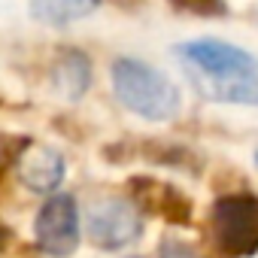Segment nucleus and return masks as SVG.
Masks as SVG:
<instances>
[{
	"label": "nucleus",
	"instance_id": "f257e3e1",
	"mask_svg": "<svg viewBox=\"0 0 258 258\" xmlns=\"http://www.w3.org/2000/svg\"><path fill=\"white\" fill-rule=\"evenodd\" d=\"M112 91L124 109H131L146 121H167L182 106L176 82L158 67L131 55L112 61Z\"/></svg>",
	"mask_w": 258,
	"mask_h": 258
},
{
	"label": "nucleus",
	"instance_id": "f03ea898",
	"mask_svg": "<svg viewBox=\"0 0 258 258\" xmlns=\"http://www.w3.org/2000/svg\"><path fill=\"white\" fill-rule=\"evenodd\" d=\"M85 228L97 249L115 252L143 237V213L131 198H97L88 204Z\"/></svg>",
	"mask_w": 258,
	"mask_h": 258
},
{
	"label": "nucleus",
	"instance_id": "7ed1b4c3",
	"mask_svg": "<svg viewBox=\"0 0 258 258\" xmlns=\"http://www.w3.org/2000/svg\"><path fill=\"white\" fill-rule=\"evenodd\" d=\"M37 246L52 255V258H67L76 252L79 237H82V222H79V204L73 195L52 191L34 222Z\"/></svg>",
	"mask_w": 258,
	"mask_h": 258
},
{
	"label": "nucleus",
	"instance_id": "20e7f679",
	"mask_svg": "<svg viewBox=\"0 0 258 258\" xmlns=\"http://www.w3.org/2000/svg\"><path fill=\"white\" fill-rule=\"evenodd\" d=\"M216 240L228 255L258 252V198L255 195H225L213 207Z\"/></svg>",
	"mask_w": 258,
	"mask_h": 258
},
{
	"label": "nucleus",
	"instance_id": "39448f33",
	"mask_svg": "<svg viewBox=\"0 0 258 258\" xmlns=\"http://www.w3.org/2000/svg\"><path fill=\"white\" fill-rule=\"evenodd\" d=\"M179 58L201 73V79H231V76H258V58L234 43L204 37L179 46Z\"/></svg>",
	"mask_w": 258,
	"mask_h": 258
},
{
	"label": "nucleus",
	"instance_id": "423d86ee",
	"mask_svg": "<svg viewBox=\"0 0 258 258\" xmlns=\"http://www.w3.org/2000/svg\"><path fill=\"white\" fill-rule=\"evenodd\" d=\"M16 173H19V182L37 195H52L58 191V185L64 182V173H67V164L61 158L58 149L52 146H22L19 155H16Z\"/></svg>",
	"mask_w": 258,
	"mask_h": 258
},
{
	"label": "nucleus",
	"instance_id": "0eeeda50",
	"mask_svg": "<svg viewBox=\"0 0 258 258\" xmlns=\"http://www.w3.org/2000/svg\"><path fill=\"white\" fill-rule=\"evenodd\" d=\"M91 85V61L79 49H64L52 61V88L64 100H79Z\"/></svg>",
	"mask_w": 258,
	"mask_h": 258
},
{
	"label": "nucleus",
	"instance_id": "6e6552de",
	"mask_svg": "<svg viewBox=\"0 0 258 258\" xmlns=\"http://www.w3.org/2000/svg\"><path fill=\"white\" fill-rule=\"evenodd\" d=\"M103 0H31V16L43 25L64 28L79 19H88L94 10H100Z\"/></svg>",
	"mask_w": 258,
	"mask_h": 258
},
{
	"label": "nucleus",
	"instance_id": "1a4fd4ad",
	"mask_svg": "<svg viewBox=\"0 0 258 258\" xmlns=\"http://www.w3.org/2000/svg\"><path fill=\"white\" fill-rule=\"evenodd\" d=\"M198 88L216 103H246L258 106V76H231V79H201Z\"/></svg>",
	"mask_w": 258,
	"mask_h": 258
},
{
	"label": "nucleus",
	"instance_id": "9d476101",
	"mask_svg": "<svg viewBox=\"0 0 258 258\" xmlns=\"http://www.w3.org/2000/svg\"><path fill=\"white\" fill-rule=\"evenodd\" d=\"M170 4L179 7V10L198 13V16H219V13H225V0H170Z\"/></svg>",
	"mask_w": 258,
	"mask_h": 258
},
{
	"label": "nucleus",
	"instance_id": "9b49d317",
	"mask_svg": "<svg viewBox=\"0 0 258 258\" xmlns=\"http://www.w3.org/2000/svg\"><path fill=\"white\" fill-rule=\"evenodd\" d=\"M161 258H201L188 243H179V240H164L161 246Z\"/></svg>",
	"mask_w": 258,
	"mask_h": 258
},
{
	"label": "nucleus",
	"instance_id": "f8f14e48",
	"mask_svg": "<svg viewBox=\"0 0 258 258\" xmlns=\"http://www.w3.org/2000/svg\"><path fill=\"white\" fill-rule=\"evenodd\" d=\"M4 240H7V234H4V231H0V246H4Z\"/></svg>",
	"mask_w": 258,
	"mask_h": 258
},
{
	"label": "nucleus",
	"instance_id": "ddd939ff",
	"mask_svg": "<svg viewBox=\"0 0 258 258\" xmlns=\"http://www.w3.org/2000/svg\"><path fill=\"white\" fill-rule=\"evenodd\" d=\"M255 167H258V149H255Z\"/></svg>",
	"mask_w": 258,
	"mask_h": 258
}]
</instances>
